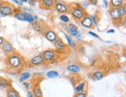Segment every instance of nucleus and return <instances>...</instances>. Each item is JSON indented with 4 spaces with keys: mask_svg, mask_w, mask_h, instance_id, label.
<instances>
[{
    "mask_svg": "<svg viewBox=\"0 0 126 97\" xmlns=\"http://www.w3.org/2000/svg\"><path fill=\"white\" fill-rule=\"evenodd\" d=\"M88 33H89L90 36H92V37H94L95 38H97V39H100V37L97 34H96V33H95L94 32H93V31H89Z\"/></svg>",
    "mask_w": 126,
    "mask_h": 97,
    "instance_id": "2f4dec72",
    "label": "nucleus"
},
{
    "mask_svg": "<svg viewBox=\"0 0 126 97\" xmlns=\"http://www.w3.org/2000/svg\"><path fill=\"white\" fill-rule=\"evenodd\" d=\"M1 49L6 55H9L15 52V49H14L13 45L8 41H5V42L1 46Z\"/></svg>",
    "mask_w": 126,
    "mask_h": 97,
    "instance_id": "1a4fd4ad",
    "label": "nucleus"
},
{
    "mask_svg": "<svg viewBox=\"0 0 126 97\" xmlns=\"http://www.w3.org/2000/svg\"><path fill=\"white\" fill-rule=\"evenodd\" d=\"M4 2H5L3 1V0H0V8L2 7V6L4 4Z\"/></svg>",
    "mask_w": 126,
    "mask_h": 97,
    "instance_id": "a19ab883",
    "label": "nucleus"
},
{
    "mask_svg": "<svg viewBox=\"0 0 126 97\" xmlns=\"http://www.w3.org/2000/svg\"><path fill=\"white\" fill-rule=\"evenodd\" d=\"M90 18H91V20H92V22H93L94 25L97 26V25H98V22H99L98 18L96 17V16H94V15H90Z\"/></svg>",
    "mask_w": 126,
    "mask_h": 97,
    "instance_id": "cd10ccee",
    "label": "nucleus"
},
{
    "mask_svg": "<svg viewBox=\"0 0 126 97\" xmlns=\"http://www.w3.org/2000/svg\"><path fill=\"white\" fill-rule=\"evenodd\" d=\"M27 97H34V96H33V93H32L31 91H28Z\"/></svg>",
    "mask_w": 126,
    "mask_h": 97,
    "instance_id": "58836bf2",
    "label": "nucleus"
},
{
    "mask_svg": "<svg viewBox=\"0 0 126 97\" xmlns=\"http://www.w3.org/2000/svg\"><path fill=\"white\" fill-rule=\"evenodd\" d=\"M124 1H125V0H124Z\"/></svg>",
    "mask_w": 126,
    "mask_h": 97,
    "instance_id": "c03bdc74",
    "label": "nucleus"
},
{
    "mask_svg": "<svg viewBox=\"0 0 126 97\" xmlns=\"http://www.w3.org/2000/svg\"><path fill=\"white\" fill-rule=\"evenodd\" d=\"M59 19L62 22L65 23H69L70 21V19H69V16H67V14H61L59 16Z\"/></svg>",
    "mask_w": 126,
    "mask_h": 97,
    "instance_id": "a878e982",
    "label": "nucleus"
},
{
    "mask_svg": "<svg viewBox=\"0 0 126 97\" xmlns=\"http://www.w3.org/2000/svg\"><path fill=\"white\" fill-rule=\"evenodd\" d=\"M6 97H20V94L15 89L11 86L6 89Z\"/></svg>",
    "mask_w": 126,
    "mask_h": 97,
    "instance_id": "dca6fc26",
    "label": "nucleus"
},
{
    "mask_svg": "<svg viewBox=\"0 0 126 97\" xmlns=\"http://www.w3.org/2000/svg\"><path fill=\"white\" fill-rule=\"evenodd\" d=\"M89 5H90V3H89V2H88V0H86V1H83V2H82L79 5V6L80 8L83 9V10H86V8L89 6Z\"/></svg>",
    "mask_w": 126,
    "mask_h": 97,
    "instance_id": "bb28decb",
    "label": "nucleus"
},
{
    "mask_svg": "<svg viewBox=\"0 0 126 97\" xmlns=\"http://www.w3.org/2000/svg\"><path fill=\"white\" fill-rule=\"evenodd\" d=\"M109 14L111 20L118 23L119 20L122 19V16L121 14L120 8H110Z\"/></svg>",
    "mask_w": 126,
    "mask_h": 97,
    "instance_id": "423d86ee",
    "label": "nucleus"
},
{
    "mask_svg": "<svg viewBox=\"0 0 126 97\" xmlns=\"http://www.w3.org/2000/svg\"><path fill=\"white\" fill-rule=\"evenodd\" d=\"M54 8L60 14H67L68 13H69L70 9V6L69 5L62 2H55Z\"/></svg>",
    "mask_w": 126,
    "mask_h": 97,
    "instance_id": "39448f33",
    "label": "nucleus"
},
{
    "mask_svg": "<svg viewBox=\"0 0 126 97\" xmlns=\"http://www.w3.org/2000/svg\"><path fill=\"white\" fill-rule=\"evenodd\" d=\"M14 9H15V6L13 4L5 2L2 7L0 8V16L5 17L13 15Z\"/></svg>",
    "mask_w": 126,
    "mask_h": 97,
    "instance_id": "7ed1b4c3",
    "label": "nucleus"
},
{
    "mask_svg": "<svg viewBox=\"0 0 126 97\" xmlns=\"http://www.w3.org/2000/svg\"><path fill=\"white\" fill-rule=\"evenodd\" d=\"M45 36L47 40L51 43H54L56 40L59 39V36H58L57 33L52 30H49L46 31L45 33Z\"/></svg>",
    "mask_w": 126,
    "mask_h": 97,
    "instance_id": "9d476101",
    "label": "nucleus"
},
{
    "mask_svg": "<svg viewBox=\"0 0 126 97\" xmlns=\"http://www.w3.org/2000/svg\"><path fill=\"white\" fill-rule=\"evenodd\" d=\"M74 97H87V94L84 92H82V93H76Z\"/></svg>",
    "mask_w": 126,
    "mask_h": 97,
    "instance_id": "7c9ffc66",
    "label": "nucleus"
},
{
    "mask_svg": "<svg viewBox=\"0 0 126 97\" xmlns=\"http://www.w3.org/2000/svg\"><path fill=\"white\" fill-rule=\"evenodd\" d=\"M40 2L42 8L46 9H50L54 8L55 4V0H40Z\"/></svg>",
    "mask_w": 126,
    "mask_h": 97,
    "instance_id": "ddd939ff",
    "label": "nucleus"
},
{
    "mask_svg": "<svg viewBox=\"0 0 126 97\" xmlns=\"http://www.w3.org/2000/svg\"><path fill=\"white\" fill-rule=\"evenodd\" d=\"M9 1H13V0H9Z\"/></svg>",
    "mask_w": 126,
    "mask_h": 97,
    "instance_id": "37998d69",
    "label": "nucleus"
},
{
    "mask_svg": "<svg viewBox=\"0 0 126 97\" xmlns=\"http://www.w3.org/2000/svg\"><path fill=\"white\" fill-rule=\"evenodd\" d=\"M69 13L73 17V19L76 21H80L82 19L84 18L87 15L86 10H83V9L80 8L79 5L71 7L69 9Z\"/></svg>",
    "mask_w": 126,
    "mask_h": 97,
    "instance_id": "f03ea898",
    "label": "nucleus"
},
{
    "mask_svg": "<svg viewBox=\"0 0 126 97\" xmlns=\"http://www.w3.org/2000/svg\"><path fill=\"white\" fill-rule=\"evenodd\" d=\"M32 93L34 97H43V93L39 85H34L32 89Z\"/></svg>",
    "mask_w": 126,
    "mask_h": 97,
    "instance_id": "aec40b11",
    "label": "nucleus"
},
{
    "mask_svg": "<svg viewBox=\"0 0 126 97\" xmlns=\"http://www.w3.org/2000/svg\"><path fill=\"white\" fill-rule=\"evenodd\" d=\"M5 41H6V40H5V38L0 36V47H1V46L2 45V43L5 42Z\"/></svg>",
    "mask_w": 126,
    "mask_h": 97,
    "instance_id": "f704fd0d",
    "label": "nucleus"
},
{
    "mask_svg": "<svg viewBox=\"0 0 126 97\" xmlns=\"http://www.w3.org/2000/svg\"><path fill=\"white\" fill-rule=\"evenodd\" d=\"M46 63H45V60H44V58L41 55H37L33 56L30 60V65L33 67L41 66V65H44Z\"/></svg>",
    "mask_w": 126,
    "mask_h": 97,
    "instance_id": "6e6552de",
    "label": "nucleus"
},
{
    "mask_svg": "<svg viewBox=\"0 0 126 97\" xmlns=\"http://www.w3.org/2000/svg\"><path fill=\"white\" fill-rule=\"evenodd\" d=\"M80 23L83 27H84L86 28H88V29H90L94 27V23L91 20V18H90V15H88V14H87L84 18L81 19Z\"/></svg>",
    "mask_w": 126,
    "mask_h": 97,
    "instance_id": "9b49d317",
    "label": "nucleus"
},
{
    "mask_svg": "<svg viewBox=\"0 0 126 97\" xmlns=\"http://www.w3.org/2000/svg\"><path fill=\"white\" fill-rule=\"evenodd\" d=\"M120 11H121V14H122V17H125V14H126V5H125V3L122 7H120Z\"/></svg>",
    "mask_w": 126,
    "mask_h": 97,
    "instance_id": "c85d7f7f",
    "label": "nucleus"
},
{
    "mask_svg": "<svg viewBox=\"0 0 126 97\" xmlns=\"http://www.w3.org/2000/svg\"><path fill=\"white\" fill-rule=\"evenodd\" d=\"M23 86L27 90H29L31 88V82H23Z\"/></svg>",
    "mask_w": 126,
    "mask_h": 97,
    "instance_id": "c756f323",
    "label": "nucleus"
},
{
    "mask_svg": "<svg viewBox=\"0 0 126 97\" xmlns=\"http://www.w3.org/2000/svg\"><path fill=\"white\" fill-rule=\"evenodd\" d=\"M46 75L47 78H50V79H55V78H57V77H59V72H58L57 71H47V73H46Z\"/></svg>",
    "mask_w": 126,
    "mask_h": 97,
    "instance_id": "b1692460",
    "label": "nucleus"
},
{
    "mask_svg": "<svg viewBox=\"0 0 126 97\" xmlns=\"http://www.w3.org/2000/svg\"><path fill=\"white\" fill-rule=\"evenodd\" d=\"M11 87V82L6 78L0 77V88L2 89H7Z\"/></svg>",
    "mask_w": 126,
    "mask_h": 97,
    "instance_id": "4468645a",
    "label": "nucleus"
},
{
    "mask_svg": "<svg viewBox=\"0 0 126 97\" xmlns=\"http://www.w3.org/2000/svg\"><path fill=\"white\" fill-rule=\"evenodd\" d=\"M92 79L94 81H100L102 79H104V74L101 71H96L92 74Z\"/></svg>",
    "mask_w": 126,
    "mask_h": 97,
    "instance_id": "a211bd4d",
    "label": "nucleus"
},
{
    "mask_svg": "<svg viewBox=\"0 0 126 97\" xmlns=\"http://www.w3.org/2000/svg\"><path fill=\"white\" fill-rule=\"evenodd\" d=\"M124 0H110V8H120L125 4Z\"/></svg>",
    "mask_w": 126,
    "mask_h": 97,
    "instance_id": "2eb2a0df",
    "label": "nucleus"
},
{
    "mask_svg": "<svg viewBox=\"0 0 126 97\" xmlns=\"http://www.w3.org/2000/svg\"><path fill=\"white\" fill-rule=\"evenodd\" d=\"M54 46H55V51L57 53L65 52L67 50V48H68V46L64 43V41H63L60 38H59L58 40H56L54 42Z\"/></svg>",
    "mask_w": 126,
    "mask_h": 97,
    "instance_id": "0eeeda50",
    "label": "nucleus"
},
{
    "mask_svg": "<svg viewBox=\"0 0 126 97\" xmlns=\"http://www.w3.org/2000/svg\"><path fill=\"white\" fill-rule=\"evenodd\" d=\"M27 2L30 5H31V6H35L37 3V0H28Z\"/></svg>",
    "mask_w": 126,
    "mask_h": 97,
    "instance_id": "72a5a7b5",
    "label": "nucleus"
},
{
    "mask_svg": "<svg viewBox=\"0 0 126 97\" xmlns=\"http://www.w3.org/2000/svg\"><path fill=\"white\" fill-rule=\"evenodd\" d=\"M88 2L90 3V5H94V6H96L98 3V0H88Z\"/></svg>",
    "mask_w": 126,
    "mask_h": 97,
    "instance_id": "473e14b6",
    "label": "nucleus"
},
{
    "mask_svg": "<svg viewBox=\"0 0 126 97\" xmlns=\"http://www.w3.org/2000/svg\"><path fill=\"white\" fill-rule=\"evenodd\" d=\"M31 77V75L29 71H24L20 75V82H26L28 79H30Z\"/></svg>",
    "mask_w": 126,
    "mask_h": 97,
    "instance_id": "5701e85b",
    "label": "nucleus"
},
{
    "mask_svg": "<svg viewBox=\"0 0 126 97\" xmlns=\"http://www.w3.org/2000/svg\"><path fill=\"white\" fill-rule=\"evenodd\" d=\"M24 16H25V21L26 22H27L29 23H32L33 22V15H32L31 13L24 11Z\"/></svg>",
    "mask_w": 126,
    "mask_h": 97,
    "instance_id": "393cba45",
    "label": "nucleus"
},
{
    "mask_svg": "<svg viewBox=\"0 0 126 97\" xmlns=\"http://www.w3.org/2000/svg\"><path fill=\"white\" fill-rule=\"evenodd\" d=\"M31 27H32V29L34 31H36V32H38V33H40V32H41L42 31V30H43V27H42V26H41V23H39L38 21H33L32 23H31Z\"/></svg>",
    "mask_w": 126,
    "mask_h": 97,
    "instance_id": "412c9836",
    "label": "nucleus"
},
{
    "mask_svg": "<svg viewBox=\"0 0 126 97\" xmlns=\"http://www.w3.org/2000/svg\"><path fill=\"white\" fill-rule=\"evenodd\" d=\"M65 37L66 39V41H68V45L71 47H73V48L76 47V41H74V39L72 38V37L65 33Z\"/></svg>",
    "mask_w": 126,
    "mask_h": 97,
    "instance_id": "4be33fe9",
    "label": "nucleus"
},
{
    "mask_svg": "<svg viewBox=\"0 0 126 97\" xmlns=\"http://www.w3.org/2000/svg\"><path fill=\"white\" fill-rule=\"evenodd\" d=\"M86 87V81H83V82H79V83L77 84V85L75 87V92H76V93L84 92Z\"/></svg>",
    "mask_w": 126,
    "mask_h": 97,
    "instance_id": "f3484780",
    "label": "nucleus"
},
{
    "mask_svg": "<svg viewBox=\"0 0 126 97\" xmlns=\"http://www.w3.org/2000/svg\"><path fill=\"white\" fill-rule=\"evenodd\" d=\"M13 2L14 3H16V4L19 5V6H23V3L20 2V1H19V0H13Z\"/></svg>",
    "mask_w": 126,
    "mask_h": 97,
    "instance_id": "4c0bfd02",
    "label": "nucleus"
},
{
    "mask_svg": "<svg viewBox=\"0 0 126 97\" xmlns=\"http://www.w3.org/2000/svg\"><path fill=\"white\" fill-rule=\"evenodd\" d=\"M65 30H66L67 33H69V35H70L71 37H75L77 33H79L78 27L73 23H69V27H67L65 28Z\"/></svg>",
    "mask_w": 126,
    "mask_h": 97,
    "instance_id": "f8f14e48",
    "label": "nucleus"
},
{
    "mask_svg": "<svg viewBox=\"0 0 126 97\" xmlns=\"http://www.w3.org/2000/svg\"><path fill=\"white\" fill-rule=\"evenodd\" d=\"M41 55L45 63H51L56 60L58 53L54 49H47L42 52Z\"/></svg>",
    "mask_w": 126,
    "mask_h": 97,
    "instance_id": "20e7f679",
    "label": "nucleus"
},
{
    "mask_svg": "<svg viewBox=\"0 0 126 97\" xmlns=\"http://www.w3.org/2000/svg\"><path fill=\"white\" fill-rule=\"evenodd\" d=\"M23 58L16 52L7 55L6 58V63L7 66L13 70H17L20 69L23 65Z\"/></svg>",
    "mask_w": 126,
    "mask_h": 97,
    "instance_id": "f257e3e1",
    "label": "nucleus"
},
{
    "mask_svg": "<svg viewBox=\"0 0 126 97\" xmlns=\"http://www.w3.org/2000/svg\"><path fill=\"white\" fill-rule=\"evenodd\" d=\"M103 2H104V6L106 8H108V6H109V2H108V0H103Z\"/></svg>",
    "mask_w": 126,
    "mask_h": 97,
    "instance_id": "e433bc0d",
    "label": "nucleus"
},
{
    "mask_svg": "<svg viewBox=\"0 0 126 97\" xmlns=\"http://www.w3.org/2000/svg\"><path fill=\"white\" fill-rule=\"evenodd\" d=\"M19 1H20V2H22L23 4V3H25V2H27L28 0H19Z\"/></svg>",
    "mask_w": 126,
    "mask_h": 97,
    "instance_id": "79ce46f5",
    "label": "nucleus"
},
{
    "mask_svg": "<svg viewBox=\"0 0 126 97\" xmlns=\"http://www.w3.org/2000/svg\"><path fill=\"white\" fill-rule=\"evenodd\" d=\"M67 70L70 71V72H72V73H76V74H78L81 71V69L80 67L76 65H74V64H71L67 66Z\"/></svg>",
    "mask_w": 126,
    "mask_h": 97,
    "instance_id": "6ab92c4d",
    "label": "nucleus"
},
{
    "mask_svg": "<svg viewBox=\"0 0 126 97\" xmlns=\"http://www.w3.org/2000/svg\"><path fill=\"white\" fill-rule=\"evenodd\" d=\"M76 37V39H77V40H80V39H81V37H82V34H81V33L80 32H79L78 33H77V34L75 36Z\"/></svg>",
    "mask_w": 126,
    "mask_h": 97,
    "instance_id": "c9c22d12",
    "label": "nucleus"
},
{
    "mask_svg": "<svg viewBox=\"0 0 126 97\" xmlns=\"http://www.w3.org/2000/svg\"><path fill=\"white\" fill-rule=\"evenodd\" d=\"M107 33H114L115 31H114V30H108V31H107Z\"/></svg>",
    "mask_w": 126,
    "mask_h": 97,
    "instance_id": "ea45409f",
    "label": "nucleus"
}]
</instances>
